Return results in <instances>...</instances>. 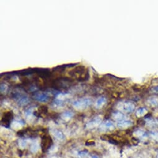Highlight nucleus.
Here are the masks:
<instances>
[{"label": "nucleus", "instance_id": "obj_1", "mask_svg": "<svg viewBox=\"0 0 158 158\" xmlns=\"http://www.w3.org/2000/svg\"><path fill=\"white\" fill-rule=\"evenodd\" d=\"M93 103L91 98H81L77 99L73 102V107L78 111H82L89 107Z\"/></svg>", "mask_w": 158, "mask_h": 158}, {"label": "nucleus", "instance_id": "obj_2", "mask_svg": "<svg viewBox=\"0 0 158 158\" xmlns=\"http://www.w3.org/2000/svg\"><path fill=\"white\" fill-rule=\"evenodd\" d=\"M135 105L130 102H121L117 104V109L123 112L131 113L135 110Z\"/></svg>", "mask_w": 158, "mask_h": 158}, {"label": "nucleus", "instance_id": "obj_3", "mask_svg": "<svg viewBox=\"0 0 158 158\" xmlns=\"http://www.w3.org/2000/svg\"><path fill=\"white\" fill-rule=\"evenodd\" d=\"M115 126L113 123L110 120H106L102 123L100 126V130L102 131H111L114 130Z\"/></svg>", "mask_w": 158, "mask_h": 158}, {"label": "nucleus", "instance_id": "obj_4", "mask_svg": "<svg viewBox=\"0 0 158 158\" xmlns=\"http://www.w3.org/2000/svg\"><path fill=\"white\" fill-rule=\"evenodd\" d=\"M101 123H102V118L100 116H97L94 117L90 122H89L86 125V127L89 129H92L100 125Z\"/></svg>", "mask_w": 158, "mask_h": 158}, {"label": "nucleus", "instance_id": "obj_5", "mask_svg": "<svg viewBox=\"0 0 158 158\" xmlns=\"http://www.w3.org/2000/svg\"><path fill=\"white\" fill-rule=\"evenodd\" d=\"M131 125H132V122L130 120H125L121 122H118L117 123V126L118 128H121V129H126L128 128L129 127H130Z\"/></svg>", "mask_w": 158, "mask_h": 158}, {"label": "nucleus", "instance_id": "obj_6", "mask_svg": "<svg viewBox=\"0 0 158 158\" xmlns=\"http://www.w3.org/2000/svg\"><path fill=\"white\" fill-rule=\"evenodd\" d=\"M107 99L104 97H99L95 103V107L96 109H101L103 105L106 103Z\"/></svg>", "mask_w": 158, "mask_h": 158}, {"label": "nucleus", "instance_id": "obj_7", "mask_svg": "<svg viewBox=\"0 0 158 158\" xmlns=\"http://www.w3.org/2000/svg\"><path fill=\"white\" fill-rule=\"evenodd\" d=\"M51 145V140L50 137H45L43 138L42 143V146L43 151H46L47 150Z\"/></svg>", "mask_w": 158, "mask_h": 158}, {"label": "nucleus", "instance_id": "obj_8", "mask_svg": "<svg viewBox=\"0 0 158 158\" xmlns=\"http://www.w3.org/2000/svg\"><path fill=\"white\" fill-rule=\"evenodd\" d=\"M34 97L37 101H39L41 102H47L49 99L48 96L44 93H37L34 96Z\"/></svg>", "mask_w": 158, "mask_h": 158}, {"label": "nucleus", "instance_id": "obj_9", "mask_svg": "<svg viewBox=\"0 0 158 158\" xmlns=\"http://www.w3.org/2000/svg\"><path fill=\"white\" fill-rule=\"evenodd\" d=\"M112 117H113V118H114L115 120L118 121V122L125 120V115H124L122 112H114V113L112 114Z\"/></svg>", "mask_w": 158, "mask_h": 158}, {"label": "nucleus", "instance_id": "obj_10", "mask_svg": "<svg viewBox=\"0 0 158 158\" xmlns=\"http://www.w3.org/2000/svg\"><path fill=\"white\" fill-rule=\"evenodd\" d=\"M53 135L55 137V138H57V140H63L65 138L63 134L62 133V131H61L57 129H55L53 130Z\"/></svg>", "mask_w": 158, "mask_h": 158}, {"label": "nucleus", "instance_id": "obj_11", "mask_svg": "<svg viewBox=\"0 0 158 158\" xmlns=\"http://www.w3.org/2000/svg\"><path fill=\"white\" fill-rule=\"evenodd\" d=\"M11 127L13 129H14V130H19V129L21 128L23 126L24 123H23V122L22 121L16 120H14L11 123Z\"/></svg>", "mask_w": 158, "mask_h": 158}, {"label": "nucleus", "instance_id": "obj_12", "mask_svg": "<svg viewBox=\"0 0 158 158\" xmlns=\"http://www.w3.org/2000/svg\"><path fill=\"white\" fill-rule=\"evenodd\" d=\"M134 135L136 137L140 138V139H146L147 137V134L144 131H142L140 130H137L136 131H135Z\"/></svg>", "mask_w": 158, "mask_h": 158}, {"label": "nucleus", "instance_id": "obj_13", "mask_svg": "<svg viewBox=\"0 0 158 158\" xmlns=\"http://www.w3.org/2000/svg\"><path fill=\"white\" fill-rule=\"evenodd\" d=\"M147 110L145 108H140L137 110V113H136V115L138 117H143L145 115H146L147 114Z\"/></svg>", "mask_w": 158, "mask_h": 158}, {"label": "nucleus", "instance_id": "obj_14", "mask_svg": "<svg viewBox=\"0 0 158 158\" xmlns=\"http://www.w3.org/2000/svg\"><path fill=\"white\" fill-rule=\"evenodd\" d=\"M73 115V114L71 112H65L62 115V118L65 121H68L72 118Z\"/></svg>", "mask_w": 158, "mask_h": 158}, {"label": "nucleus", "instance_id": "obj_15", "mask_svg": "<svg viewBox=\"0 0 158 158\" xmlns=\"http://www.w3.org/2000/svg\"><path fill=\"white\" fill-rule=\"evenodd\" d=\"M148 102L152 106H156V105H158V98L156 97H150L148 100Z\"/></svg>", "mask_w": 158, "mask_h": 158}, {"label": "nucleus", "instance_id": "obj_16", "mask_svg": "<svg viewBox=\"0 0 158 158\" xmlns=\"http://www.w3.org/2000/svg\"><path fill=\"white\" fill-rule=\"evenodd\" d=\"M18 102L21 105H25L26 104H28V103L29 102V99L28 97L22 96L18 100Z\"/></svg>", "mask_w": 158, "mask_h": 158}, {"label": "nucleus", "instance_id": "obj_17", "mask_svg": "<svg viewBox=\"0 0 158 158\" xmlns=\"http://www.w3.org/2000/svg\"><path fill=\"white\" fill-rule=\"evenodd\" d=\"M19 146H20L21 148H23L25 147L26 145H27V141H26V140H24V139H21V140H19Z\"/></svg>", "mask_w": 158, "mask_h": 158}, {"label": "nucleus", "instance_id": "obj_18", "mask_svg": "<svg viewBox=\"0 0 158 158\" xmlns=\"http://www.w3.org/2000/svg\"><path fill=\"white\" fill-rule=\"evenodd\" d=\"M151 136L152 139L158 141V132H156V131H152V132L151 133Z\"/></svg>", "mask_w": 158, "mask_h": 158}, {"label": "nucleus", "instance_id": "obj_19", "mask_svg": "<svg viewBox=\"0 0 158 158\" xmlns=\"http://www.w3.org/2000/svg\"><path fill=\"white\" fill-rule=\"evenodd\" d=\"M39 149V146H38V145L35 143H33L32 145L31 146V149L32 152H36Z\"/></svg>", "mask_w": 158, "mask_h": 158}, {"label": "nucleus", "instance_id": "obj_20", "mask_svg": "<svg viewBox=\"0 0 158 158\" xmlns=\"http://www.w3.org/2000/svg\"><path fill=\"white\" fill-rule=\"evenodd\" d=\"M7 90H8V86L6 85L5 84H2L1 85V92L5 93L7 91Z\"/></svg>", "mask_w": 158, "mask_h": 158}, {"label": "nucleus", "instance_id": "obj_21", "mask_svg": "<svg viewBox=\"0 0 158 158\" xmlns=\"http://www.w3.org/2000/svg\"><path fill=\"white\" fill-rule=\"evenodd\" d=\"M157 158H158V155H157Z\"/></svg>", "mask_w": 158, "mask_h": 158}]
</instances>
